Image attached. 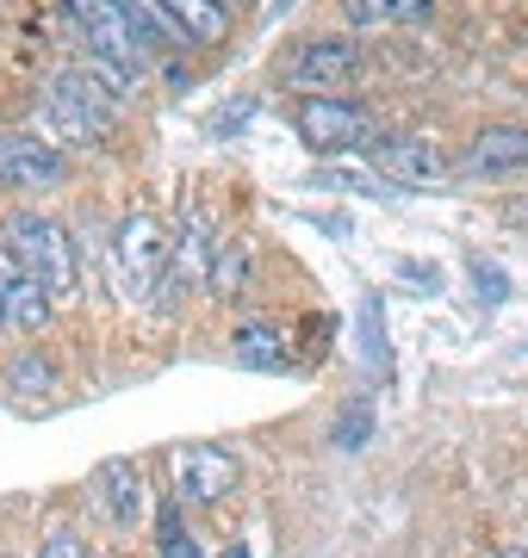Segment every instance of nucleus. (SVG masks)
I'll use <instances>...</instances> for the list:
<instances>
[{"instance_id":"1","label":"nucleus","mask_w":528,"mask_h":558,"mask_svg":"<svg viewBox=\"0 0 528 558\" xmlns=\"http://www.w3.org/2000/svg\"><path fill=\"white\" fill-rule=\"evenodd\" d=\"M44 124H50V143H106L112 137V94L87 69H62L44 81Z\"/></svg>"},{"instance_id":"2","label":"nucleus","mask_w":528,"mask_h":558,"mask_svg":"<svg viewBox=\"0 0 528 558\" xmlns=\"http://www.w3.org/2000/svg\"><path fill=\"white\" fill-rule=\"evenodd\" d=\"M7 242H13V255L25 260V274L38 279L50 299H75V286H82V260H75V242H69V230H62L57 218L20 211V218L7 223Z\"/></svg>"},{"instance_id":"3","label":"nucleus","mask_w":528,"mask_h":558,"mask_svg":"<svg viewBox=\"0 0 528 558\" xmlns=\"http://www.w3.org/2000/svg\"><path fill=\"white\" fill-rule=\"evenodd\" d=\"M292 124H299V137L317 149V156H343V149H380V124L373 112L343 94H305V100L292 106Z\"/></svg>"},{"instance_id":"4","label":"nucleus","mask_w":528,"mask_h":558,"mask_svg":"<svg viewBox=\"0 0 528 558\" xmlns=\"http://www.w3.org/2000/svg\"><path fill=\"white\" fill-rule=\"evenodd\" d=\"M112 279H119V292L131 304L156 299L168 279V242L163 230H156V218L149 211H131V218L112 230Z\"/></svg>"},{"instance_id":"5","label":"nucleus","mask_w":528,"mask_h":558,"mask_svg":"<svg viewBox=\"0 0 528 558\" xmlns=\"http://www.w3.org/2000/svg\"><path fill=\"white\" fill-rule=\"evenodd\" d=\"M168 465H175V497L193 502V509H212V502H224L237 484H243L237 453L218 447V440H187V447L168 453Z\"/></svg>"},{"instance_id":"6","label":"nucleus","mask_w":528,"mask_h":558,"mask_svg":"<svg viewBox=\"0 0 528 558\" xmlns=\"http://www.w3.org/2000/svg\"><path fill=\"white\" fill-rule=\"evenodd\" d=\"M280 75L292 87H311V94H336V87H348V81L361 75V50L348 38H305L280 62Z\"/></svg>"},{"instance_id":"7","label":"nucleus","mask_w":528,"mask_h":558,"mask_svg":"<svg viewBox=\"0 0 528 558\" xmlns=\"http://www.w3.org/2000/svg\"><path fill=\"white\" fill-rule=\"evenodd\" d=\"M212 255H218V242H212V223H205V211L193 205V211L181 218V236L168 242L163 299H175V292H205V279H212Z\"/></svg>"},{"instance_id":"8","label":"nucleus","mask_w":528,"mask_h":558,"mask_svg":"<svg viewBox=\"0 0 528 558\" xmlns=\"http://www.w3.org/2000/svg\"><path fill=\"white\" fill-rule=\"evenodd\" d=\"M87 502L100 509L106 527L131 534V527L143 521V472L131 465V459H106V465H94V478H87Z\"/></svg>"},{"instance_id":"9","label":"nucleus","mask_w":528,"mask_h":558,"mask_svg":"<svg viewBox=\"0 0 528 558\" xmlns=\"http://www.w3.org/2000/svg\"><path fill=\"white\" fill-rule=\"evenodd\" d=\"M373 161H380V174L398 180V186H442L447 180V156L435 137H380V149H373Z\"/></svg>"},{"instance_id":"10","label":"nucleus","mask_w":528,"mask_h":558,"mask_svg":"<svg viewBox=\"0 0 528 558\" xmlns=\"http://www.w3.org/2000/svg\"><path fill=\"white\" fill-rule=\"evenodd\" d=\"M62 174L69 161L50 137H25V131L0 137V186H57Z\"/></svg>"},{"instance_id":"11","label":"nucleus","mask_w":528,"mask_h":558,"mask_svg":"<svg viewBox=\"0 0 528 558\" xmlns=\"http://www.w3.org/2000/svg\"><path fill=\"white\" fill-rule=\"evenodd\" d=\"M467 174H523L528 168V124H485L467 143Z\"/></svg>"},{"instance_id":"12","label":"nucleus","mask_w":528,"mask_h":558,"mask_svg":"<svg viewBox=\"0 0 528 558\" xmlns=\"http://www.w3.org/2000/svg\"><path fill=\"white\" fill-rule=\"evenodd\" d=\"M187 44H224L230 38V7L224 0H156Z\"/></svg>"},{"instance_id":"13","label":"nucleus","mask_w":528,"mask_h":558,"mask_svg":"<svg viewBox=\"0 0 528 558\" xmlns=\"http://www.w3.org/2000/svg\"><path fill=\"white\" fill-rule=\"evenodd\" d=\"M230 354H237V366L280 373L286 360H292V348H286V329H274V323H243V329L230 336Z\"/></svg>"},{"instance_id":"14","label":"nucleus","mask_w":528,"mask_h":558,"mask_svg":"<svg viewBox=\"0 0 528 558\" xmlns=\"http://www.w3.org/2000/svg\"><path fill=\"white\" fill-rule=\"evenodd\" d=\"M249 267H255L249 242L243 236H218V255H212V279H205V292H212V299H243V292H249Z\"/></svg>"},{"instance_id":"15","label":"nucleus","mask_w":528,"mask_h":558,"mask_svg":"<svg viewBox=\"0 0 528 558\" xmlns=\"http://www.w3.org/2000/svg\"><path fill=\"white\" fill-rule=\"evenodd\" d=\"M417 13H429V0H343V20L361 32H386V25H405Z\"/></svg>"},{"instance_id":"16","label":"nucleus","mask_w":528,"mask_h":558,"mask_svg":"<svg viewBox=\"0 0 528 558\" xmlns=\"http://www.w3.org/2000/svg\"><path fill=\"white\" fill-rule=\"evenodd\" d=\"M50 292H44L38 279L25 274L20 286H13V292H7V323H13V329H20V336H38L44 323H50Z\"/></svg>"},{"instance_id":"17","label":"nucleus","mask_w":528,"mask_h":558,"mask_svg":"<svg viewBox=\"0 0 528 558\" xmlns=\"http://www.w3.org/2000/svg\"><path fill=\"white\" fill-rule=\"evenodd\" d=\"M7 385H13L20 398H50V391H57V366H50L44 354H20L13 373H7Z\"/></svg>"},{"instance_id":"18","label":"nucleus","mask_w":528,"mask_h":558,"mask_svg":"<svg viewBox=\"0 0 528 558\" xmlns=\"http://www.w3.org/2000/svg\"><path fill=\"white\" fill-rule=\"evenodd\" d=\"M156 546H163V558H200V546H193V534L181 527V497L156 509Z\"/></svg>"},{"instance_id":"19","label":"nucleus","mask_w":528,"mask_h":558,"mask_svg":"<svg viewBox=\"0 0 528 558\" xmlns=\"http://www.w3.org/2000/svg\"><path fill=\"white\" fill-rule=\"evenodd\" d=\"M367 435H373V403L355 398V403L343 410V422H336V447H343V453H361Z\"/></svg>"},{"instance_id":"20","label":"nucleus","mask_w":528,"mask_h":558,"mask_svg":"<svg viewBox=\"0 0 528 558\" xmlns=\"http://www.w3.org/2000/svg\"><path fill=\"white\" fill-rule=\"evenodd\" d=\"M361 336H367V366L386 373L392 354H386V336H380V299H361Z\"/></svg>"},{"instance_id":"21","label":"nucleus","mask_w":528,"mask_h":558,"mask_svg":"<svg viewBox=\"0 0 528 558\" xmlns=\"http://www.w3.org/2000/svg\"><path fill=\"white\" fill-rule=\"evenodd\" d=\"M38 558H87V539L75 534V527H50L38 546Z\"/></svg>"},{"instance_id":"22","label":"nucleus","mask_w":528,"mask_h":558,"mask_svg":"<svg viewBox=\"0 0 528 558\" xmlns=\"http://www.w3.org/2000/svg\"><path fill=\"white\" fill-rule=\"evenodd\" d=\"M20 279H25V260L13 255V242H0V292H13Z\"/></svg>"},{"instance_id":"23","label":"nucleus","mask_w":528,"mask_h":558,"mask_svg":"<svg viewBox=\"0 0 528 558\" xmlns=\"http://www.w3.org/2000/svg\"><path fill=\"white\" fill-rule=\"evenodd\" d=\"M472 279L485 286V299H491V304L504 299V274H497V267H485V260H472Z\"/></svg>"},{"instance_id":"24","label":"nucleus","mask_w":528,"mask_h":558,"mask_svg":"<svg viewBox=\"0 0 528 558\" xmlns=\"http://www.w3.org/2000/svg\"><path fill=\"white\" fill-rule=\"evenodd\" d=\"M0 329H7V292H0Z\"/></svg>"},{"instance_id":"25","label":"nucleus","mask_w":528,"mask_h":558,"mask_svg":"<svg viewBox=\"0 0 528 558\" xmlns=\"http://www.w3.org/2000/svg\"><path fill=\"white\" fill-rule=\"evenodd\" d=\"M224 7H249V0H224Z\"/></svg>"}]
</instances>
